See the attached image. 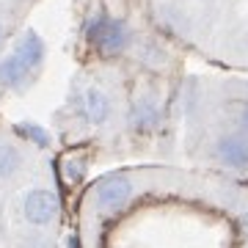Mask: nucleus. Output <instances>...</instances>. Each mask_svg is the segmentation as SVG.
<instances>
[{"mask_svg":"<svg viewBox=\"0 0 248 248\" xmlns=\"http://www.w3.org/2000/svg\"><path fill=\"white\" fill-rule=\"evenodd\" d=\"M135 196V182L127 174H110L91 187L89 202L97 215H116Z\"/></svg>","mask_w":248,"mask_h":248,"instance_id":"obj_1","label":"nucleus"},{"mask_svg":"<svg viewBox=\"0 0 248 248\" xmlns=\"http://www.w3.org/2000/svg\"><path fill=\"white\" fill-rule=\"evenodd\" d=\"M89 42L97 47L99 53L116 55L130 45V31H127V25H124L122 19L99 17L89 25Z\"/></svg>","mask_w":248,"mask_h":248,"instance_id":"obj_2","label":"nucleus"},{"mask_svg":"<svg viewBox=\"0 0 248 248\" xmlns=\"http://www.w3.org/2000/svg\"><path fill=\"white\" fill-rule=\"evenodd\" d=\"M22 213H25V221L33 226H50L58 218V199L47 187H33L22 199Z\"/></svg>","mask_w":248,"mask_h":248,"instance_id":"obj_3","label":"nucleus"},{"mask_svg":"<svg viewBox=\"0 0 248 248\" xmlns=\"http://www.w3.org/2000/svg\"><path fill=\"white\" fill-rule=\"evenodd\" d=\"M215 155L229 169H248V138H243V135H221L215 141Z\"/></svg>","mask_w":248,"mask_h":248,"instance_id":"obj_4","label":"nucleus"},{"mask_svg":"<svg viewBox=\"0 0 248 248\" xmlns=\"http://www.w3.org/2000/svg\"><path fill=\"white\" fill-rule=\"evenodd\" d=\"M160 122V110L152 97H141L130 110V127L135 133H152Z\"/></svg>","mask_w":248,"mask_h":248,"instance_id":"obj_5","label":"nucleus"},{"mask_svg":"<svg viewBox=\"0 0 248 248\" xmlns=\"http://www.w3.org/2000/svg\"><path fill=\"white\" fill-rule=\"evenodd\" d=\"M108 116H110V99L99 89H89L86 91V119L91 124H102Z\"/></svg>","mask_w":248,"mask_h":248,"instance_id":"obj_6","label":"nucleus"},{"mask_svg":"<svg viewBox=\"0 0 248 248\" xmlns=\"http://www.w3.org/2000/svg\"><path fill=\"white\" fill-rule=\"evenodd\" d=\"M19 166H22L19 149H14V146H9V143H0V179L14 177V174L19 171Z\"/></svg>","mask_w":248,"mask_h":248,"instance_id":"obj_7","label":"nucleus"},{"mask_svg":"<svg viewBox=\"0 0 248 248\" xmlns=\"http://www.w3.org/2000/svg\"><path fill=\"white\" fill-rule=\"evenodd\" d=\"M243 127H246V130H248V105L243 108Z\"/></svg>","mask_w":248,"mask_h":248,"instance_id":"obj_8","label":"nucleus"}]
</instances>
